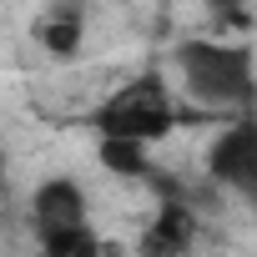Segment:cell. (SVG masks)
Segmentation results:
<instances>
[{"label":"cell","instance_id":"5","mask_svg":"<svg viewBox=\"0 0 257 257\" xmlns=\"http://www.w3.org/2000/svg\"><path fill=\"white\" fill-rule=\"evenodd\" d=\"M192 242H197V217L182 202H172V207H162L157 227L147 232V257H182Z\"/></svg>","mask_w":257,"mask_h":257},{"label":"cell","instance_id":"1","mask_svg":"<svg viewBox=\"0 0 257 257\" xmlns=\"http://www.w3.org/2000/svg\"><path fill=\"white\" fill-rule=\"evenodd\" d=\"M177 71H182L187 91L197 101H207V106H252V96H257L247 46L187 41V46H177Z\"/></svg>","mask_w":257,"mask_h":257},{"label":"cell","instance_id":"4","mask_svg":"<svg viewBox=\"0 0 257 257\" xmlns=\"http://www.w3.org/2000/svg\"><path fill=\"white\" fill-rule=\"evenodd\" d=\"M31 217H36V232H41V242H51V237H66V232H81V227H86V197H81V187H76V182L56 177V182H46V187L36 192V202H31Z\"/></svg>","mask_w":257,"mask_h":257},{"label":"cell","instance_id":"3","mask_svg":"<svg viewBox=\"0 0 257 257\" xmlns=\"http://www.w3.org/2000/svg\"><path fill=\"white\" fill-rule=\"evenodd\" d=\"M207 167H212V177H217L222 187H232L242 202L257 207V121H252V116L232 121L227 132L212 142Z\"/></svg>","mask_w":257,"mask_h":257},{"label":"cell","instance_id":"2","mask_svg":"<svg viewBox=\"0 0 257 257\" xmlns=\"http://www.w3.org/2000/svg\"><path fill=\"white\" fill-rule=\"evenodd\" d=\"M177 126V101L172 91L162 86V76H137V81H126L121 91H111L96 111V132L106 142H157L167 137Z\"/></svg>","mask_w":257,"mask_h":257},{"label":"cell","instance_id":"6","mask_svg":"<svg viewBox=\"0 0 257 257\" xmlns=\"http://www.w3.org/2000/svg\"><path fill=\"white\" fill-rule=\"evenodd\" d=\"M41 41L51 46V51H71L76 41H81V11L76 6H61V11H46L41 16Z\"/></svg>","mask_w":257,"mask_h":257},{"label":"cell","instance_id":"7","mask_svg":"<svg viewBox=\"0 0 257 257\" xmlns=\"http://www.w3.org/2000/svg\"><path fill=\"white\" fill-rule=\"evenodd\" d=\"M101 162H106V172H121V177H147V147H137V142L101 137Z\"/></svg>","mask_w":257,"mask_h":257},{"label":"cell","instance_id":"8","mask_svg":"<svg viewBox=\"0 0 257 257\" xmlns=\"http://www.w3.org/2000/svg\"><path fill=\"white\" fill-rule=\"evenodd\" d=\"M41 247H46V257H101V242L91 237V227L66 232V237H51V242H41Z\"/></svg>","mask_w":257,"mask_h":257}]
</instances>
